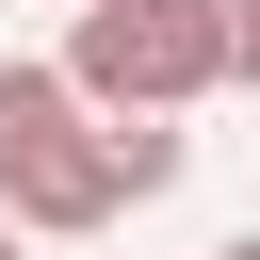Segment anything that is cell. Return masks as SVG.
I'll return each instance as SVG.
<instances>
[{"label":"cell","mask_w":260,"mask_h":260,"mask_svg":"<svg viewBox=\"0 0 260 260\" xmlns=\"http://www.w3.org/2000/svg\"><path fill=\"white\" fill-rule=\"evenodd\" d=\"M114 211L130 195H114V146L65 98V65H0V228L16 244H98Z\"/></svg>","instance_id":"1"},{"label":"cell","mask_w":260,"mask_h":260,"mask_svg":"<svg viewBox=\"0 0 260 260\" xmlns=\"http://www.w3.org/2000/svg\"><path fill=\"white\" fill-rule=\"evenodd\" d=\"M49 65L81 114H195L228 81V32H211V0H65Z\"/></svg>","instance_id":"2"},{"label":"cell","mask_w":260,"mask_h":260,"mask_svg":"<svg viewBox=\"0 0 260 260\" xmlns=\"http://www.w3.org/2000/svg\"><path fill=\"white\" fill-rule=\"evenodd\" d=\"M98 146H114V195L146 211V195H179V162H195V130L179 114H98Z\"/></svg>","instance_id":"3"},{"label":"cell","mask_w":260,"mask_h":260,"mask_svg":"<svg viewBox=\"0 0 260 260\" xmlns=\"http://www.w3.org/2000/svg\"><path fill=\"white\" fill-rule=\"evenodd\" d=\"M211 32H228V81H260V0H211Z\"/></svg>","instance_id":"4"},{"label":"cell","mask_w":260,"mask_h":260,"mask_svg":"<svg viewBox=\"0 0 260 260\" xmlns=\"http://www.w3.org/2000/svg\"><path fill=\"white\" fill-rule=\"evenodd\" d=\"M211 260H260V228H228V244H211Z\"/></svg>","instance_id":"5"},{"label":"cell","mask_w":260,"mask_h":260,"mask_svg":"<svg viewBox=\"0 0 260 260\" xmlns=\"http://www.w3.org/2000/svg\"><path fill=\"white\" fill-rule=\"evenodd\" d=\"M0 260H32V244H16V228H0Z\"/></svg>","instance_id":"6"}]
</instances>
